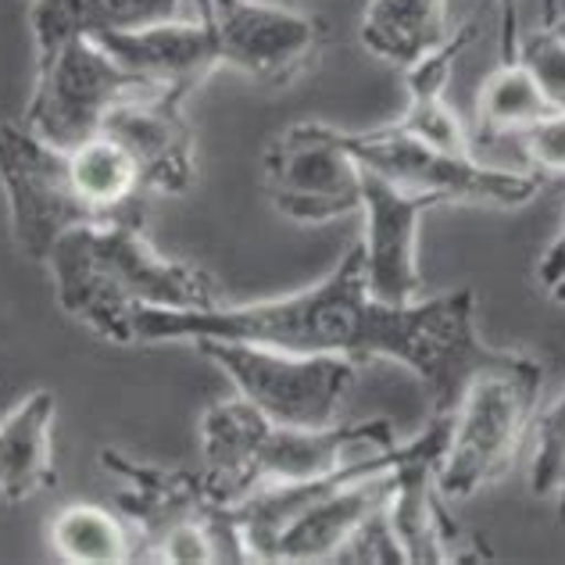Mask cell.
Segmentation results:
<instances>
[{"instance_id":"obj_1","label":"cell","mask_w":565,"mask_h":565,"mask_svg":"<svg viewBox=\"0 0 565 565\" xmlns=\"http://www.w3.org/2000/svg\"><path fill=\"white\" fill-rule=\"evenodd\" d=\"M166 340H233L297 354H337L354 365L397 362L419 376L437 415H455L476 376L519 359L515 351L487 348L476 333L472 287L412 305L373 297L362 244L316 287L287 297L215 308H140L132 316V344Z\"/></svg>"},{"instance_id":"obj_2","label":"cell","mask_w":565,"mask_h":565,"mask_svg":"<svg viewBox=\"0 0 565 565\" xmlns=\"http://www.w3.org/2000/svg\"><path fill=\"white\" fill-rule=\"evenodd\" d=\"M57 305L100 340L132 344L140 308H215L218 287L198 265L169 262L143 241V226L100 222L65 233L51 250Z\"/></svg>"},{"instance_id":"obj_3","label":"cell","mask_w":565,"mask_h":565,"mask_svg":"<svg viewBox=\"0 0 565 565\" xmlns=\"http://www.w3.org/2000/svg\"><path fill=\"white\" fill-rule=\"evenodd\" d=\"M100 466L122 483L118 509L137 533L140 562L250 565L233 504L218 501L201 472L140 462L115 448L100 451Z\"/></svg>"},{"instance_id":"obj_4","label":"cell","mask_w":565,"mask_h":565,"mask_svg":"<svg viewBox=\"0 0 565 565\" xmlns=\"http://www.w3.org/2000/svg\"><path fill=\"white\" fill-rule=\"evenodd\" d=\"M541 386L544 369L526 354L469 383L451 419V437L437 476L444 498L469 501L509 476L530 423L537 419Z\"/></svg>"},{"instance_id":"obj_5","label":"cell","mask_w":565,"mask_h":565,"mask_svg":"<svg viewBox=\"0 0 565 565\" xmlns=\"http://www.w3.org/2000/svg\"><path fill=\"white\" fill-rule=\"evenodd\" d=\"M207 362L230 376L236 394L276 426L322 429L340 423V408L359 380V365L337 354H297L233 340H193Z\"/></svg>"},{"instance_id":"obj_6","label":"cell","mask_w":565,"mask_h":565,"mask_svg":"<svg viewBox=\"0 0 565 565\" xmlns=\"http://www.w3.org/2000/svg\"><path fill=\"white\" fill-rule=\"evenodd\" d=\"M340 143L359 158V166L380 172L401 190L434 193L444 204H490L523 207L541 193L544 175L509 172L476 161V154H455L412 137L397 122L369 132L340 129Z\"/></svg>"},{"instance_id":"obj_7","label":"cell","mask_w":565,"mask_h":565,"mask_svg":"<svg viewBox=\"0 0 565 565\" xmlns=\"http://www.w3.org/2000/svg\"><path fill=\"white\" fill-rule=\"evenodd\" d=\"M143 90L147 86L90 36L36 47V86L22 126L40 140L72 151L97 137L118 100Z\"/></svg>"},{"instance_id":"obj_8","label":"cell","mask_w":565,"mask_h":565,"mask_svg":"<svg viewBox=\"0 0 565 565\" xmlns=\"http://www.w3.org/2000/svg\"><path fill=\"white\" fill-rule=\"evenodd\" d=\"M0 186L8 193L14 244L33 262H47L65 233L100 226L72 180L68 151L40 140L22 122H0Z\"/></svg>"},{"instance_id":"obj_9","label":"cell","mask_w":565,"mask_h":565,"mask_svg":"<svg viewBox=\"0 0 565 565\" xmlns=\"http://www.w3.org/2000/svg\"><path fill=\"white\" fill-rule=\"evenodd\" d=\"M265 193L282 218L319 226L362 212V166L337 126L297 122L265 151Z\"/></svg>"},{"instance_id":"obj_10","label":"cell","mask_w":565,"mask_h":565,"mask_svg":"<svg viewBox=\"0 0 565 565\" xmlns=\"http://www.w3.org/2000/svg\"><path fill=\"white\" fill-rule=\"evenodd\" d=\"M218 62L265 86H290L319 62L326 25L276 0H198Z\"/></svg>"},{"instance_id":"obj_11","label":"cell","mask_w":565,"mask_h":565,"mask_svg":"<svg viewBox=\"0 0 565 565\" xmlns=\"http://www.w3.org/2000/svg\"><path fill=\"white\" fill-rule=\"evenodd\" d=\"M455 415H437L419 437L394 444L386 451V472H391V498H386V519L405 552V565H448L462 562L458 555V526L451 523L440 494V462L451 437Z\"/></svg>"},{"instance_id":"obj_12","label":"cell","mask_w":565,"mask_h":565,"mask_svg":"<svg viewBox=\"0 0 565 565\" xmlns=\"http://www.w3.org/2000/svg\"><path fill=\"white\" fill-rule=\"evenodd\" d=\"M444 204L434 193L401 190L362 166V258L373 297L386 305H412L426 297L419 273V222Z\"/></svg>"},{"instance_id":"obj_13","label":"cell","mask_w":565,"mask_h":565,"mask_svg":"<svg viewBox=\"0 0 565 565\" xmlns=\"http://www.w3.org/2000/svg\"><path fill=\"white\" fill-rule=\"evenodd\" d=\"M183 100L169 90H143L118 100L104 118L100 132L137 161L147 193H186L198 183V140Z\"/></svg>"},{"instance_id":"obj_14","label":"cell","mask_w":565,"mask_h":565,"mask_svg":"<svg viewBox=\"0 0 565 565\" xmlns=\"http://www.w3.org/2000/svg\"><path fill=\"white\" fill-rule=\"evenodd\" d=\"M97 43L126 72H132L147 90L190 97L215 68H222L212 25L204 19H172L137 29V33H104L97 36Z\"/></svg>"},{"instance_id":"obj_15","label":"cell","mask_w":565,"mask_h":565,"mask_svg":"<svg viewBox=\"0 0 565 565\" xmlns=\"http://www.w3.org/2000/svg\"><path fill=\"white\" fill-rule=\"evenodd\" d=\"M391 498V472L376 469L359 480L333 487L330 494L311 501L308 509L282 530L276 541L273 565H308V562H333L344 541L359 530L369 515L383 509Z\"/></svg>"},{"instance_id":"obj_16","label":"cell","mask_w":565,"mask_h":565,"mask_svg":"<svg viewBox=\"0 0 565 565\" xmlns=\"http://www.w3.org/2000/svg\"><path fill=\"white\" fill-rule=\"evenodd\" d=\"M480 33V25L466 22L462 29H455V36L444 43L440 51L426 54L423 62H415L412 68H405V86H408V108L397 118V126L419 137L434 147H444V151L455 154H472L476 143L469 137L466 122L458 118V111L448 100V83H451V68L458 62L469 43Z\"/></svg>"},{"instance_id":"obj_17","label":"cell","mask_w":565,"mask_h":565,"mask_svg":"<svg viewBox=\"0 0 565 565\" xmlns=\"http://www.w3.org/2000/svg\"><path fill=\"white\" fill-rule=\"evenodd\" d=\"M54 412V394L33 391L0 419V498L4 501H33L57 483L51 444Z\"/></svg>"},{"instance_id":"obj_18","label":"cell","mask_w":565,"mask_h":565,"mask_svg":"<svg viewBox=\"0 0 565 565\" xmlns=\"http://www.w3.org/2000/svg\"><path fill=\"white\" fill-rule=\"evenodd\" d=\"M448 0H369L359 40L380 62L412 68L455 36Z\"/></svg>"},{"instance_id":"obj_19","label":"cell","mask_w":565,"mask_h":565,"mask_svg":"<svg viewBox=\"0 0 565 565\" xmlns=\"http://www.w3.org/2000/svg\"><path fill=\"white\" fill-rule=\"evenodd\" d=\"M183 0H36L29 11L36 47L76 36H104V33H137V29L180 19Z\"/></svg>"},{"instance_id":"obj_20","label":"cell","mask_w":565,"mask_h":565,"mask_svg":"<svg viewBox=\"0 0 565 565\" xmlns=\"http://www.w3.org/2000/svg\"><path fill=\"white\" fill-rule=\"evenodd\" d=\"M265 426H269V419L241 394L218 401L201 415V476L218 501L236 504L247 498L250 455H255V444L265 434Z\"/></svg>"},{"instance_id":"obj_21","label":"cell","mask_w":565,"mask_h":565,"mask_svg":"<svg viewBox=\"0 0 565 565\" xmlns=\"http://www.w3.org/2000/svg\"><path fill=\"white\" fill-rule=\"evenodd\" d=\"M72 180H76L86 204L94 207L100 222H132L143 226V180L137 161L129 158L122 143L97 132L94 140H86L68 151Z\"/></svg>"},{"instance_id":"obj_22","label":"cell","mask_w":565,"mask_h":565,"mask_svg":"<svg viewBox=\"0 0 565 565\" xmlns=\"http://www.w3.org/2000/svg\"><path fill=\"white\" fill-rule=\"evenodd\" d=\"M54 558L68 565H129L140 562L137 533L122 515L100 504H68L54 515L47 530Z\"/></svg>"},{"instance_id":"obj_23","label":"cell","mask_w":565,"mask_h":565,"mask_svg":"<svg viewBox=\"0 0 565 565\" xmlns=\"http://www.w3.org/2000/svg\"><path fill=\"white\" fill-rule=\"evenodd\" d=\"M552 108V100L544 97L537 79L530 76V68L519 62H498L476 97V137L472 140H512L515 132H523L537 118H544Z\"/></svg>"},{"instance_id":"obj_24","label":"cell","mask_w":565,"mask_h":565,"mask_svg":"<svg viewBox=\"0 0 565 565\" xmlns=\"http://www.w3.org/2000/svg\"><path fill=\"white\" fill-rule=\"evenodd\" d=\"M530 487L537 498H558L565 487V391L537 419V455H533Z\"/></svg>"},{"instance_id":"obj_25","label":"cell","mask_w":565,"mask_h":565,"mask_svg":"<svg viewBox=\"0 0 565 565\" xmlns=\"http://www.w3.org/2000/svg\"><path fill=\"white\" fill-rule=\"evenodd\" d=\"M515 57L530 68L552 108H565V40L555 29L541 22L530 36L519 40Z\"/></svg>"},{"instance_id":"obj_26","label":"cell","mask_w":565,"mask_h":565,"mask_svg":"<svg viewBox=\"0 0 565 565\" xmlns=\"http://www.w3.org/2000/svg\"><path fill=\"white\" fill-rule=\"evenodd\" d=\"M512 143L526 158L530 172L537 175H565V108L547 111L523 132H515Z\"/></svg>"},{"instance_id":"obj_27","label":"cell","mask_w":565,"mask_h":565,"mask_svg":"<svg viewBox=\"0 0 565 565\" xmlns=\"http://www.w3.org/2000/svg\"><path fill=\"white\" fill-rule=\"evenodd\" d=\"M333 562H354V565H405V552L391 530V519H386V504L376 509L365 523L351 533L344 547L333 555Z\"/></svg>"},{"instance_id":"obj_28","label":"cell","mask_w":565,"mask_h":565,"mask_svg":"<svg viewBox=\"0 0 565 565\" xmlns=\"http://www.w3.org/2000/svg\"><path fill=\"white\" fill-rule=\"evenodd\" d=\"M537 282L544 287V294L552 297V301L565 305V201H562V226H558V236L552 241V247H547L544 255H541Z\"/></svg>"},{"instance_id":"obj_29","label":"cell","mask_w":565,"mask_h":565,"mask_svg":"<svg viewBox=\"0 0 565 565\" xmlns=\"http://www.w3.org/2000/svg\"><path fill=\"white\" fill-rule=\"evenodd\" d=\"M544 25H552V29H555V33H558L562 40H565V11H558V14H555V19H552V22H544Z\"/></svg>"},{"instance_id":"obj_30","label":"cell","mask_w":565,"mask_h":565,"mask_svg":"<svg viewBox=\"0 0 565 565\" xmlns=\"http://www.w3.org/2000/svg\"><path fill=\"white\" fill-rule=\"evenodd\" d=\"M558 515L565 519V487L558 490Z\"/></svg>"}]
</instances>
